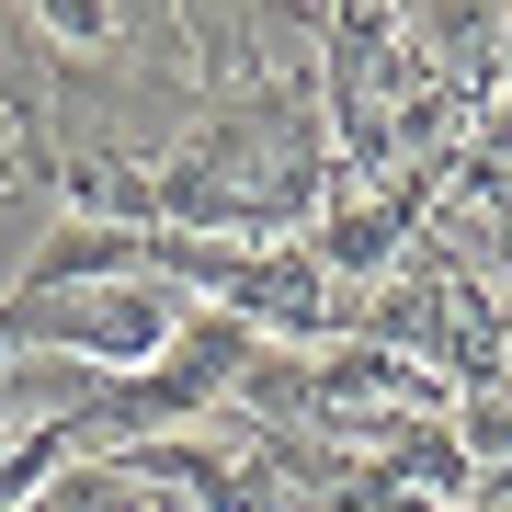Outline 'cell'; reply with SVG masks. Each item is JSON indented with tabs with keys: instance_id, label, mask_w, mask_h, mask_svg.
Returning <instances> with one entry per match:
<instances>
[{
	"instance_id": "cell-1",
	"label": "cell",
	"mask_w": 512,
	"mask_h": 512,
	"mask_svg": "<svg viewBox=\"0 0 512 512\" xmlns=\"http://www.w3.org/2000/svg\"><path fill=\"white\" fill-rule=\"evenodd\" d=\"M148 262V228H103V217H57L35 251L12 262V285L0 296H46V285H114Z\"/></svg>"
},
{
	"instance_id": "cell-5",
	"label": "cell",
	"mask_w": 512,
	"mask_h": 512,
	"mask_svg": "<svg viewBox=\"0 0 512 512\" xmlns=\"http://www.w3.org/2000/svg\"><path fill=\"white\" fill-rule=\"evenodd\" d=\"M160 512H183V501H160Z\"/></svg>"
},
{
	"instance_id": "cell-3",
	"label": "cell",
	"mask_w": 512,
	"mask_h": 512,
	"mask_svg": "<svg viewBox=\"0 0 512 512\" xmlns=\"http://www.w3.org/2000/svg\"><path fill=\"white\" fill-rule=\"evenodd\" d=\"M23 512H160V490H148V478H126L114 456H69Z\"/></svg>"
},
{
	"instance_id": "cell-4",
	"label": "cell",
	"mask_w": 512,
	"mask_h": 512,
	"mask_svg": "<svg viewBox=\"0 0 512 512\" xmlns=\"http://www.w3.org/2000/svg\"><path fill=\"white\" fill-rule=\"evenodd\" d=\"M12 194H23V137L0 126V205H12Z\"/></svg>"
},
{
	"instance_id": "cell-2",
	"label": "cell",
	"mask_w": 512,
	"mask_h": 512,
	"mask_svg": "<svg viewBox=\"0 0 512 512\" xmlns=\"http://www.w3.org/2000/svg\"><path fill=\"white\" fill-rule=\"evenodd\" d=\"M57 69H69V57H57V46L35 35V12H23V0H0V126H12L23 148L46 137V103H57Z\"/></svg>"
}]
</instances>
